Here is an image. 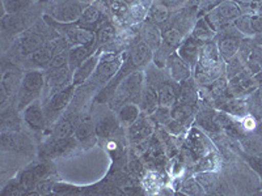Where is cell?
I'll return each instance as SVG.
<instances>
[{
	"label": "cell",
	"instance_id": "cell-1",
	"mask_svg": "<svg viewBox=\"0 0 262 196\" xmlns=\"http://www.w3.org/2000/svg\"><path fill=\"white\" fill-rule=\"evenodd\" d=\"M143 80V72L139 71V69L138 71H133L127 76H125L121 80V83L118 84L113 97L109 101L112 109L118 110L122 105L128 104V102L138 104L139 102L140 93H142V89H143L144 86Z\"/></svg>",
	"mask_w": 262,
	"mask_h": 196
},
{
	"label": "cell",
	"instance_id": "cell-2",
	"mask_svg": "<svg viewBox=\"0 0 262 196\" xmlns=\"http://www.w3.org/2000/svg\"><path fill=\"white\" fill-rule=\"evenodd\" d=\"M46 84L45 75L37 69L25 72L21 80V85L17 90V107L24 110L28 105L38 100L42 89Z\"/></svg>",
	"mask_w": 262,
	"mask_h": 196
},
{
	"label": "cell",
	"instance_id": "cell-3",
	"mask_svg": "<svg viewBox=\"0 0 262 196\" xmlns=\"http://www.w3.org/2000/svg\"><path fill=\"white\" fill-rule=\"evenodd\" d=\"M126 59H127L126 53L101 54L97 68L92 75V78L90 79L91 83H96L97 85H106L118 74L119 69L122 68Z\"/></svg>",
	"mask_w": 262,
	"mask_h": 196
},
{
	"label": "cell",
	"instance_id": "cell-4",
	"mask_svg": "<svg viewBox=\"0 0 262 196\" xmlns=\"http://www.w3.org/2000/svg\"><path fill=\"white\" fill-rule=\"evenodd\" d=\"M86 8L80 0H63L51 8V17L62 24H74L78 22L81 13Z\"/></svg>",
	"mask_w": 262,
	"mask_h": 196
},
{
	"label": "cell",
	"instance_id": "cell-5",
	"mask_svg": "<svg viewBox=\"0 0 262 196\" xmlns=\"http://www.w3.org/2000/svg\"><path fill=\"white\" fill-rule=\"evenodd\" d=\"M242 16V9L232 0H226L217 4L209 15L206 16V20L212 28L222 27L224 24H228L231 21L236 20Z\"/></svg>",
	"mask_w": 262,
	"mask_h": 196
},
{
	"label": "cell",
	"instance_id": "cell-6",
	"mask_svg": "<svg viewBox=\"0 0 262 196\" xmlns=\"http://www.w3.org/2000/svg\"><path fill=\"white\" fill-rule=\"evenodd\" d=\"M75 88H76V85H74V84L71 83L67 86H64L63 89H60L59 92L54 93V94L49 98V101L46 102V106L43 107V109H45V115L48 122H51V120H54L57 116H59L60 113L67 107V105L70 104V101H71L72 97H74Z\"/></svg>",
	"mask_w": 262,
	"mask_h": 196
},
{
	"label": "cell",
	"instance_id": "cell-7",
	"mask_svg": "<svg viewBox=\"0 0 262 196\" xmlns=\"http://www.w3.org/2000/svg\"><path fill=\"white\" fill-rule=\"evenodd\" d=\"M20 69L12 63H7L3 65V74H2V105L4 106L7 98H9L16 90H18L23 80Z\"/></svg>",
	"mask_w": 262,
	"mask_h": 196
},
{
	"label": "cell",
	"instance_id": "cell-8",
	"mask_svg": "<svg viewBox=\"0 0 262 196\" xmlns=\"http://www.w3.org/2000/svg\"><path fill=\"white\" fill-rule=\"evenodd\" d=\"M33 17L27 12L7 13L2 18V29L8 34H20L28 30L33 22Z\"/></svg>",
	"mask_w": 262,
	"mask_h": 196
},
{
	"label": "cell",
	"instance_id": "cell-9",
	"mask_svg": "<svg viewBox=\"0 0 262 196\" xmlns=\"http://www.w3.org/2000/svg\"><path fill=\"white\" fill-rule=\"evenodd\" d=\"M46 43V38L42 33L37 30H25L21 33L20 39L17 41V50L23 57H29L36 50Z\"/></svg>",
	"mask_w": 262,
	"mask_h": 196
},
{
	"label": "cell",
	"instance_id": "cell-10",
	"mask_svg": "<svg viewBox=\"0 0 262 196\" xmlns=\"http://www.w3.org/2000/svg\"><path fill=\"white\" fill-rule=\"evenodd\" d=\"M100 57H101V53L100 50L97 53H95L93 55H91L90 58H86L84 62H81L80 64L74 69V74H72L71 83L74 85L79 86L81 84H84L85 81L90 80L92 78V75L95 74L96 68H97V64L100 62Z\"/></svg>",
	"mask_w": 262,
	"mask_h": 196
},
{
	"label": "cell",
	"instance_id": "cell-11",
	"mask_svg": "<svg viewBox=\"0 0 262 196\" xmlns=\"http://www.w3.org/2000/svg\"><path fill=\"white\" fill-rule=\"evenodd\" d=\"M242 42L243 34L238 32V30L235 33H224L216 43L222 58H223L224 60H229L231 58L237 55L238 50H240V46H242Z\"/></svg>",
	"mask_w": 262,
	"mask_h": 196
},
{
	"label": "cell",
	"instance_id": "cell-12",
	"mask_svg": "<svg viewBox=\"0 0 262 196\" xmlns=\"http://www.w3.org/2000/svg\"><path fill=\"white\" fill-rule=\"evenodd\" d=\"M167 67L169 71L170 78L174 83H184L191 78V68L188 63L185 62L177 53H173L167 60Z\"/></svg>",
	"mask_w": 262,
	"mask_h": 196
},
{
	"label": "cell",
	"instance_id": "cell-13",
	"mask_svg": "<svg viewBox=\"0 0 262 196\" xmlns=\"http://www.w3.org/2000/svg\"><path fill=\"white\" fill-rule=\"evenodd\" d=\"M24 120L30 130L33 131H42L46 125V115L45 109L42 107L41 101L36 100L32 104L28 105L24 109Z\"/></svg>",
	"mask_w": 262,
	"mask_h": 196
},
{
	"label": "cell",
	"instance_id": "cell-14",
	"mask_svg": "<svg viewBox=\"0 0 262 196\" xmlns=\"http://www.w3.org/2000/svg\"><path fill=\"white\" fill-rule=\"evenodd\" d=\"M201 47H202V42L198 41L195 37L190 34L181 42V45L179 46L176 53L194 69V67L198 63V59H200Z\"/></svg>",
	"mask_w": 262,
	"mask_h": 196
},
{
	"label": "cell",
	"instance_id": "cell-15",
	"mask_svg": "<svg viewBox=\"0 0 262 196\" xmlns=\"http://www.w3.org/2000/svg\"><path fill=\"white\" fill-rule=\"evenodd\" d=\"M154 50L149 47L148 45H146L142 39L139 42H137L134 45V47L131 48V51L127 55V60L130 62V64L133 65V68L135 71L143 68L154 59Z\"/></svg>",
	"mask_w": 262,
	"mask_h": 196
},
{
	"label": "cell",
	"instance_id": "cell-16",
	"mask_svg": "<svg viewBox=\"0 0 262 196\" xmlns=\"http://www.w3.org/2000/svg\"><path fill=\"white\" fill-rule=\"evenodd\" d=\"M257 83L254 80V78H252L250 75H248V72L243 71L238 75L233 76L232 79H229L228 89L232 94L237 95V97H242V95L250 94L256 89Z\"/></svg>",
	"mask_w": 262,
	"mask_h": 196
},
{
	"label": "cell",
	"instance_id": "cell-17",
	"mask_svg": "<svg viewBox=\"0 0 262 196\" xmlns=\"http://www.w3.org/2000/svg\"><path fill=\"white\" fill-rule=\"evenodd\" d=\"M70 76H71V68L70 67H63V68L49 69L46 75V85L48 89L51 92V95L54 93L59 92L64 86H67L70 83Z\"/></svg>",
	"mask_w": 262,
	"mask_h": 196
},
{
	"label": "cell",
	"instance_id": "cell-18",
	"mask_svg": "<svg viewBox=\"0 0 262 196\" xmlns=\"http://www.w3.org/2000/svg\"><path fill=\"white\" fill-rule=\"evenodd\" d=\"M100 50V45L98 42L93 41L90 45H76L69 50V65L71 71H74L81 62L90 58L95 53Z\"/></svg>",
	"mask_w": 262,
	"mask_h": 196
},
{
	"label": "cell",
	"instance_id": "cell-19",
	"mask_svg": "<svg viewBox=\"0 0 262 196\" xmlns=\"http://www.w3.org/2000/svg\"><path fill=\"white\" fill-rule=\"evenodd\" d=\"M140 110L146 113L147 115H154L159 107V97H158V88H155L151 84H146L142 89L139 97Z\"/></svg>",
	"mask_w": 262,
	"mask_h": 196
},
{
	"label": "cell",
	"instance_id": "cell-20",
	"mask_svg": "<svg viewBox=\"0 0 262 196\" xmlns=\"http://www.w3.org/2000/svg\"><path fill=\"white\" fill-rule=\"evenodd\" d=\"M58 45L57 42H46L45 45L39 47L38 50H36L33 54H30L28 59L32 63V65L34 67H48L49 63L51 62V59L54 58V55L58 53Z\"/></svg>",
	"mask_w": 262,
	"mask_h": 196
},
{
	"label": "cell",
	"instance_id": "cell-21",
	"mask_svg": "<svg viewBox=\"0 0 262 196\" xmlns=\"http://www.w3.org/2000/svg\"><path fill=\"white\" fill-rule=\"evenodd\" d=\"M140 39L148 45L149 47L155 51L159 50V47L163 43V33H161L159 25L154 24L151 21H144L143 27L140 29Z\"/></svg>",
	"mask_w": 262,
	"mask_h": 196
},
{
	"label": "cell",
	"instance_id": "cell-22",
	"mask_svg": "<svg viewBox=\"0 0 262 196\" xmlns=\"http://www.w3.org/2000/svg\"><path fill=\"white\" fill-rule=\"evenodd\" d=\"M152 131H154V127L148 119L146 116H139L137 122H134L128 127V136L134 144L140 143L152 134Z\"/></svg>",
	"mask_w": 262,
	"mask_h": 196
},
{
	"label": "cell",
	"instance_id": "cell-23",
	"mask_svg": "<svg viewBox=\"0 0 262 196\" xmlns=\"http://www.w3.org/2000/svg\"><path fill=\"white\" fill-rule=\"evenodd\" d=\"M159 106L172 109L179 100V89L177 86L169 81H164L158 86Z\"/></svg>",
	"mask_w": 262,
	"mask_h": 196
},
{
	"label": "cell",
	"instance_id": "cell-24",
	"mask_svg": "<svg viewBox=\"0 0 262 196\" xmlns=\"http://www.w3.org/2000/svg\"><path fill=\"white\" fill-rule=\"evenodd\" d=\"M102 13L101 11L97 8L96 6H86V8L84 9L83 13H81L80 18H79L78 24L81 27L86 28V29L97 30L98 28L102 27L105 22H102Z\"/></svg>",
	"mask_w": 262,
	"mask_h": 196
},
{
	"label": "cell",
	"instance_id": "cell-25",
	"mask_svg": "<svg viewBox=\"0 0 262 196\" xmlns=\"http://www.w3.org/2000/svg\"><path fill=\"white\" fill-rule=\"evenodd\" d=\"M140 107L138 104L134 102H128V104L122 105L119 107L117 113H118L119 122L122 123L126 127H130L134 122H137V119L140 116Z\"/></svg>",
	"mask_w": 262,
	"mask_h": 196
},
{
	"label": "cell",
	"instance_id": "cell-26",
	"mask_svg": "<svg viewBox=\"0 0 262 196\" xmlns=\"http://www.w3.org/2000/svg\"><path fill=\"white\" fill-rule=\"evenodd\" d=\"M194 113H195V105L193 104H182V102H177L174 106L170 109V115L173 119H176L182 125L188 126L190 123L191 118H193Z\"/></svg>",
	"mask_w": 262,
	"mask_h": 196
},
{
	"label": "cell",
	"instance_id": "cell-27",
	"mask_svg": "<svg viewBox=\"0 0 262 196\" xmlns=\"http://www.w3.org/2000/svg\"><path fill=\"white\" fill-rule=\"evenodd\" d=\"M214 34L215 29L209 24V21L206 20V17H202L196 21L195 25H194L193 28V33H191V36L195 37V38L198 39V41L202 42V43L211 41Z\"/></svg>",
	"mask_w": 262,
	"mask_h": 196
},
{
	"label": "cell",
	"instance_id": "cell-28",
	"mask_svg": "<svg viewBox=\"0 0 262 196\" xmlns=\"http://www.w3.org/2000/svg\"><path fill=\"white\" fill-rule=\"evenodd\" d=\"M177 102H182V104H193L195 105L196 102V90L194 86L191 78L189 80L184 81L180 84L179 89V100Z\"/></svg>",
	"mask_w": 262,
	"mask_h": 196
},
{
	"label": "cell",
	"instance_id": "cell-29",
	"mask_svg": "<svg viewBox=\"0 0 262 196\" xmlns=\"http://www.w3.org/2000/svg\"><path fill=\"white\" fill-rule=\"evenodd\" d=\"M117 36V29L113 24L111 22H105L102 27L98 28L96 30V41L98 42V45H106L114 41Z\"/></svg>",
	"mask_w": 262,
	"mask_h": 196
},
{
	"label": "cell",
	"instance_id": "cell-30",
	"mask_svg": "<svg viewBox=\"0 0 262 196\" xmlns=\"http://www.w3.org/2000/svg\"><path fill=\"white\" fill-rule=\"evenodd\" d=\"M168 18H169V8H167L161 3H155L149 8L148 21H151L154 24H164V22H167Z\"/></svg>",
	"mask_w": 262,
	"mask_h": 196
},
{
	"label": "cell",
	"instance_id": "cell-31",
	"mask_svg": "<svg viewBox=\"0 0 262 196\" xmlns=\"http://www.w3.org/2000/svg\"><path fill=\"white\" fill-rule=\"evenodd\" d=\"M117 127H118V122H117V119H114L113 116H106V118L101 119V120H100V122L96 125V127H95L96 135L100 137L111 136L114 131L117 130Z\"/></svg>",
	"mask_w": 262,
	"mask_h": 196
},
{
	"label": "cell",
	"instance_id": "cell-32",
	"mask_svg": "<svg viewBox=\"0 0 262 196\" xmlns=\"http://www.w3.org/2000/svg\"><path fill=\"white\" fill-rule=\"evenodd\" d=\"M3 6L7 13H20L32 6V0H3Z\"/></svg>",
	"mask_w": 262,
	"mask_h": 196
},
{
	"label": "cell",
	"instance_id": "cell-33",
	"mask_svg": "<svg viewBox=\"0 0 262 196\" xmlns=\"http://www.w3.org/2000/svg\"><path fill=\"white\" fill-rule=\"evenodd\" d=\"M223 110L227 111L231 115H236V116H245L247 115L248 111V106L245 102L240 101V100H233V101H228L224 104Z\"/></svg>",
	"mask_w": 262,
	"mask_h": 196
},
{
	"label": "cell",
	"instance_id": "cell-34",
	"mask_svg": "<svg viewBox=\"0 0 262 196\" xmlns=\"http://www.w3.org/2000/svg\"><path fill=\"white\" fill-rule=\"evenodd\" d=\"M196 120L200 123V126H202L203 128L209 131H216L217 128V123H216V116L214 115L210 111H201V113L196 114Z\"/></svg>",
	"mask_w": 262,
	"mask_h": 196
},
{
	"label": "cell",
	"instance_id": "cell-35",
	"mask_svg": "<svg viewBox=\"0 0 262 196\" xmlns=\"http://www.w3.org/2000/svg\"><path fill=\"white\" fill-rule=\"evenodd\" d=\"M72 132H74V128H72L71 123H70L67 119L62 118L59 122L57 123L55 128H54V132H53L54 140L64 139V137L72 136Z\"/></svg>",
	"mask_w": 262,
	"mask_h": 196
},
{
	"label": "cell",
	"instance_id": "cell-36",
	"mask_svg": "<svg viewBox=\"0 0 262 196\" xmlns=\"http://www.w3.org/2000/svg\"><path fill=\"white\" fill-rule=\"evenodd\" d=\"M196 182L201 184L203 187V190H209V188H212L216 183V174L210 170H206V172L198 173L195 176Z\"/></svg>",
	"mask_w": 262,
	"mask_h": 196
},
{
	"label": "cell",
	"instance_id": "cell-37",
	"mask_svg": "<svg viewBox=\"0 0 262 196\" xmlns=\"http://www.w3.org/2000/svg\"><path fill=\"white\" fill-rule=\"evenodd\" d=\"M95 134H96V131L92 126L83 123V125L79 126V127L76 128V131H75V137H76L78 141H80V143L84 144L86 143L88 140H92L93 137H95Z\"/></svg>",
	"mask_w": 262,
	"mask_h": 196
},
{
	"label": "cell",
	"instance_id": "cell-38",
	"mask_svg": "<svg viewBox=\"0 0 262 196\" xmlns=\"http://www.w3.org/2000/svg\"><path fill=\"white\" fill-rule=\"evenodd\" d=\"M63 67H70L69 65V51L67 50H59L54 58L51 59V62L49 63V65L46 67L48 69H57V68H63Z\"/></svg>",
	"mask_w": 262,
	"mask_h": 196
},
{
	"label": "cell",
	"instance_id": "cell-39",
	"mask_svg": "<svg viewBox=\"0 0 262 196\" xmlns=\"http://www.w3.org/2000/svg\"><path fill=\"white\" fill-rule=\"evenodd\" d=\"M235 27L238 32L245 36H253L254 34L253 28H252V16L249 15L240 16L238 18H236Z\"/></svg>",
	"mask_w": 262,
	"mask_h": 196
},
{
	"label": "cell",
	"instance_id": "cell-40",
	"mask_svg": "<svg viewBox=\"0 0 262 196\" xmlns=\"http://www.w3.org/2000/svg\"><path fill=\"white\" fill-rule=\"evenodd\" d=\"M242 63H243L242 58H238L237 55H235L233 58H231L229 60H227L226 72H227V76H228V79H232L233 76H236V75H238L240 72L244 71Z\"/></svg>",
	"mask_w": 262,
	"mask_h": 196
},
{
	"label": "cell",
	"instance_id": "cell-41",
	"mask_svg": "<svg viewBox=\"0 0 262 196\" xmlns=\"http://www.w3.org/2000/svg\"><path fill=\"white\" fill-rule=\"evenodd\" d=\"M109 8L114 13V16L119 18L125 17L127 16V13H130L128 4H126L122 0H109Z\"/></svg>",
	"mask_w": 262,
	"mask_h": 196
},
{
	"label": "cell",
	"instance_id": "cell-42",
	"mask_svg": "<svg viewBox=\"0 0 262 196\" xmlns=\"http://www.w3.org/2000/svg\"><path fill=\"white\" fill-rule=\"evenodd\" d=\"M182 191L189 193V195H200V193H203V187L196 182L195 178H190L184 181V183H182Z\"/></svg>",
	"mask_w": 262,
	"mask_h": 196
},
{
	"label": "cell",
	"instance_id": "cell-43",
	"mask_svg": "<svg viewBox=\"0 0 262 196\" xmlns=\"http://www.w3.org/2000/svg\"><path fill=\"white\" fill-rule=\"evenodd\" d=\"M17 146V137L11 132H3L2 135V149L3 151H15Z\"/></svg>",
	"mask_w": 262,
	"mask_h": 196
},
{
	"label": "cell",
	"instance_id": "cell-44",
	"mask_svg": "<svg viewBox=\"0 0 262 196\" xmlns=\"http://www.w3.org/2000/svg\"><path fill=\"white\" fill-rule=\"evenodd\" d=\"M247 160H248V162H249L250 166H252V169L256 170V172L258 173L259 176L262 177V158L248 157Z\"/></svg>",
	"mask_w": 262,
	"mask_h": 196
},
{
	"label": "cell",
	"instance_id": "cell-45",
	"mask_svg": "<svg viewBox=\"0 0 262 196\" xmlns=\"http://www.w3.org/2000/svg\"><path fill=\"white\" fill-rule=\"evenodd\" d=\"M252 28H253L254 34L262 33V15L252 16Z\"/></svg>",
	"mask_w": 262,
	"mask_h": 196
},
{
	"label": "cell",
	"instance_id": "cell-46",
	"mask_svg": "<svg viewBox=\"0 0 262 196\" xmlns=\"http://www.w3.org/2000/svg\"><path fill=\"white\" fill-rule=\"evenodd\" d=\"M242 125L243 128H245L247 131H252L256 128V120H254L253 116H243Z\"/></svg>",
	"mask_w": 262,
	"mask_h": 196
},
{
	"label": "cell",
	"instance_id": "cell-47",
	"mask_svg": "<svg viewBox=\"0 0 262 196\" xmlns=\"http://www.w3.org/2000/svg\"><path fill=\"white\" fill-rule=\"evenodd\" d=\"M185 0H159V3H161L163 6H165L167 8H176V7L181 6Z\"/></svg>",
	"mask_w": 262,
	"mask_h": 196
},
{
	"label": "cell",
	"instance_id": "cell-48",
	"mask_svg": "<svg viewBox=\"0 0 262 196\" xmlns=\"http://www.w3.org/2000/svg\"><path fill=\"white\" fill-rule=\"evenodd\" d=\"M122 2H125L126 4H128V6H133V4L137 3V0H122Z\"/></svg>",
	"mask_w": 262,
	"mask_h": 196
},
{
	"label": "cell",
	"instance_id": "cell-49",
	"mask_svg": "<svg viewBox=\"0 0 262 196\" xmlns=\"http://www.w3.org/2000/svg\"><path fill=\"white\" fill-rule=\"evenodd\" d=\"M236 2H240V3L243 4H249L252 3V2H254V0H236Z\"/></svg>",
	"mask_w": 262,
	"mask_h": 196
},
{
	"label": "cell",
	"instance_id": "cell-50",
	"mask_svg": "<svg viewBox=\"0 0 262 196\" xmlns=\"http://www.w3.org/2000/svg\"><path fill=\"white\" fill-rule=\"evenodd\" d=\"M39 2H41V3H48L49 0H39Z\"/></svg>",
	"mask_w": 262,
	"mask_h": 196
},
{
	"label": "cell",
	"instance_id": "cell-51",
	"mask_svg": "<svg viewBox=\"0 0 262 196\" xmlns=\"http://www.w3.org/2000/svg\"><path fill=\"white\" fill-rule=\"evenodd\" d=\"M261 95H262V90H261Z\"/></svg>",
	"mask_w": 262,
	"mask_h": 196
}]
</instances>
